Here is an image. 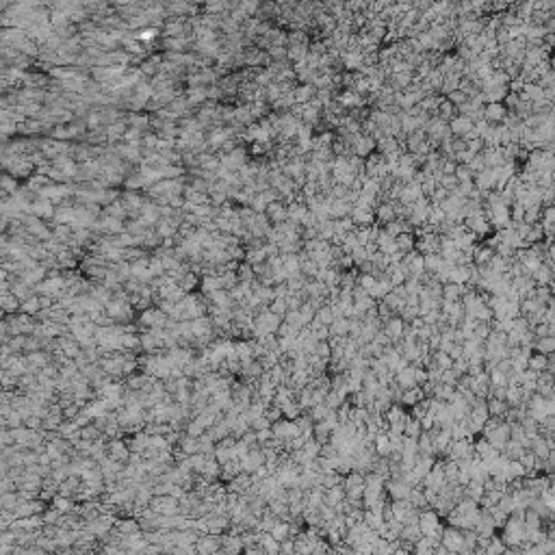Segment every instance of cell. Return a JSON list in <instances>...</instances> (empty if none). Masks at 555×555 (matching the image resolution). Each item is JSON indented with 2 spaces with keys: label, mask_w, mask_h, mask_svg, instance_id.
I'll list each match as a JSON object with an SVG mask.
<instances>
[{
  "label": "cell",
  "mask_w": 555,
  "mask_h": 555,
  "mask_svg": "<svg viewBox=\"0 0 555 555\" xmlns=\"http://www.w3.org/2000/svg\"><path fill=\"white\" fill-rule=\"evenodd\" d=\"M306 213H308L306 204H288V206H286V219L293 221V224H300L302 226Z\"/></svg>",
  "instance_id": "cell-19"
},
{
  "label": "cell",
  "mask_w": 555,
  "mask_h": 555,
  "mask_svg": "<svg viewBox=\"0 0 555 555\" xmlns=\"http://www.w3.org/2000/svg\"><path fill=\"white\" fill-rule=\"evenodd\" d=\"M395 210H392V204L390 202H380L378 206H375V224H380V226H386L390 224V221H395Z\"/></svg>",
  "instance_id": "cell-11"
},
{
  "label": "cell",
  "mask_w": 555,
  "mask_h": 555,
  "mask_svg": "<svg viewBox=\"0 0 555 555\" xmlns=\"http://www.w3.org/2000/svg\"><path fill=\"white\" fill-rule=\"evenodd\" d=\"M399 167H412L414 169V156L410 152H401L399 154Z\"/></svg>",
  "instance_id": "cell-47"
},
{
  "label": "cell",
  "mask_w": 555,
  "mask_h": 555,
  "mask_svg": "<svg viewBox=\"0 0 555 555\" xmlns=\"http://www.w3.org/2000/svg\"><path fill=\"white\" fill-rule=\"evenodd\" d=\"M456 115H458L456 107L451 104V102H449L447 98H442V100H440V104H438V111H436V117L440 119V122L449 124V122H451V119H454Z\"/></svg>",
  "instance_id": "cell-18"
},
{
  "label": "cell",
  "mask_w": 555,
  "mask_h": 555,
  "mask_svg": "<svg viewBox=\"0 0 555 555\" xmlns=\"http://www.w3.org/2000/svg\"><path fill=\"white\" fill-rule=\"evenodd\" d=\"M464 295V286L462 284H454V282H447L442 284V300L447 302H460V297Z\"/></svg>",
  "instance_id": "cell-20"
},
{
  "label": "cell",
  "mask_w": 555,
  "mask_h": 555,
  "mask_svg": "<svg viewBox=\"0 0 555 555\" xmlns=\"http://www.w3.org/2000/svg\"><path fill=\"white\" fill-rule=\"evenodd\" d=\"M371 152H375V141H373V137H369V135H358L356 141H354V156L366 158V156L371 154Z\"/></svg>",
  "instance_id": "cell-6"
},
{
  "label": "cell",
  "mask_w": 555,
  "mask_h": 555,
  "mask_svg": "<svg viewBox=\"0 0 555 555\" xmlns=\"http://www.w3.org/2000/svg\"><path fill=\"white\" fill-rule=\"evenodd\" d=\"M514 113L516 117L523 122V119H527L529 115H532V102H518V107L514 109Z\"/></svg>",
  "instance_id": "cell-37"
},
{
  "label": "cell",
  "mask_w": 555,
  "mask_h": 555,
  "mask_svg": "<svg viewBox=\"0 0 555 555\" xmlns=\"http://www.w3.org/2000/svg\"><path fill=\"white\" fill-rule=\"evenodd\" d=\"M538 349H542V352H551V349H553V340L551 338H540V340H538Z\"/></svg>",
  "instance_id": "cell-52"
},
{
  "label": "cell",
  "mask_w": 555,
  "mask_h": 555,
  "mask_svg": "<svg viewBox=\"0 0 555 555\" xmlns=\"http://www.w3.org/2000/svg\"><path fill=\"white\" fill-rule=\"evenodd\" d=\"M334 321V314H332L330 306H323V308L317 310V323H332Z\"/></svg>",
  "instance_id": "cell-40"
},
{
  "label": "cell",
  "mask_w": 555,
  "mask_h": 555,
  "mask_svg": "<svg viewBox=\"0 0 555 555\" xmlns=\"http://www.w3.org/2000/svg\"><path fill=\"white\" fill-rule=\"evenodd\" d=\"M265 215H267L271 226H278V224H282V221H286V206L282 202H271V204H267V208H265Z\"/></svg>",
  "instance_id": "cell-8"
},
{
  "label": "cell",
  "mask_w": 555,
  "mask_h": 555,
  "mask_svg": "<svg viewBox=\"0 0 555 555\" xmlns=\"http://www.w3.org/2000/svg\"><path fill=\"white\" fill-rule=\"evenodd\" d=\"M484 148H486V146H484V141H482V139H473V141H468V143H466V150L471 152V154H475V156H477V154H482Z\"/></svg>",
  "instance_id": "cell-42"
},
{
  "label": "cell",
  "mask_w": 555,
  "mask_h": 555,
  "mask_svg": "<svg viewBox=\"0 0 555 555\" xmlns=\"http://www.w3.org/2000/svg\"><path fill=\"white\" fill-rule=\"evenodd\" d=\"M347 328H349V323H347V321H345L343 317H338V319L334 321V328H332V330H334L336 334H343V332H345Z\"/></svg>",
  "instance_id": "cell-51"
},
{
  "label": "cell",
  "mask_w": 555,
  "mask_h": 555,
  "mask_svg": "<svg viewBox=\"0 0 555 555\" xmlns=\"http://www.w3.org/2000/svg\"><path fill=\"white\" fill-rule=\"evenodd\" d=\"M349 217L356 224V228H369L375 224V210L373 208H358V206H352V213Z\"/></svg>",
  "instance_id": "cell-3"
},
{
  "label": "cell",
  "mask_w": 555,
  "mask_h": 555,
  "mask_svg": "<svg viewBox=\"0 0 555 555\" xmlns=\"http://www.w3.org/2000/svg\"><path fill=\"white\" fill-rule=\"evenodd\" d=\"M282 269L288 273V276H293V273H300V258H297V254L282 256Z\"/></svg>",
  "instance_id": "cell-29"
},
{
  "label": "cell",
  "mask_w": 555,
  "mask_h": 555,
  "mask_svg": "<svg viewBox=\"0 0 555 555\" xmlns=\"http://www.w3.org/2000/svg\"><path fill=\"white\" fill-rule=\"evenodd\" d=\"M442 265H445V260L440 258V254H428V256H423V271H425V273H432V276H436V273L442 269Z\"/></svg>",
  "instance_id": "cell-17"
},
{
  "label": "cell",
  "mask_w": 555,
  "mask_h": 555,
  "mask_svg": "<svg viewBox=\"0 0 555 555\" xmlns=\"http://www.w3.org/2000/svg\"><path fill=\"white\" fill-rule=\"evenodd\" d=\"M321 117H323V107L319 104L317 100H310L308 104H304V113H302V124H306V126H314V124H319L321 122Z\"/></svg>",
  "instance_id": "cell-2"
},
{
  "label": "cell",
  "mask_w": 555,
  "mask_h": 555,
  "mask_svg": "<svg viewBox=\"0 0 555 555\" xmlns=\"http://www.w3.org/2000/svg\"><path fill=\"white\" fill-rule=\"evenodd\" d=\"M440 100H442V96H425L421 102H419V109L421 111H425V113L428 115H432V117H436V111H438V104H440Z\"/></svg>",
  "instance_id": "cell-21"
},
{
  "label": "cell",
  "mask_w": 555,
  "mask_h": 555,
  "mask_svg": "<svg viewBox=\"0 0 555 555\" xmlns=\"http://www.w3.org/2000/svg\"><path fill=\"white\" fill-rule=\"evenodd\" d=\"M395 245H397V252L401 254H408L414 250V234H399L395 236Z\"/></svg>",
  "instance_id": "cell-28"
},
{
  "label": "cell",
  "mask_w": 555,
  "mask_h": 555,
  "mask_svg": "<svg viewBox=\"0 0 555 555\" xmlns=\"http://www.w3.org/2000/svg\"><path fill=\"white\" fill-rule=\"evenodd\" d=\"M122 133H124V124H122V122L111 124V126H109V130H107V135L111 137V139H115V137H119Z\"/></svg>",
  "instance_id": "cell-49"
},
{
  "label": "cell",
  "mask_w": 555,
  "mask_h": 555,
  "mask_svg": "<svg viewBox=\"0 0 555 555\" xmlns=\"http://www.w3.org/2000/svg\"><path fill=\"white\" fill-rule=\"evenodd\" d=\"M236 278H239V282H245V284H252L256 276H254V269H252V265L250 262H239V267H236Z\"/></svg>",
  "instance_id": "cell-26"
},
{
  "label": "cell",
  "mask_w": 555,
  "mask_h": 555,
  "mask_svg": "<svg viewBox=\"0 0 555 555\" xmlns=\"http://www.w3.org/2000/svg\"><path fill=\"white\" fill-rule=\"evenodd\" d=\"M454 176L458 182H473V172L468 169V165H456Z\"/></svg>",
  "instance_id": "cell-33"
},
{
  "label": "cell",
  "mask_w": 555,
  "mask_h": 555,
  "mask_svg": "<svg viewBox=\"0 0 555 555\" xmlns=\"http://www.w3.org/2000/svg\"><path fill=\"white\" fill-rule=\"evenodd\" d=\"M308 55V46H286V61L288 63H300Z\"/></svg>",
  "instance_id": "cell-24"
},
{
  "label": "cell",
  "mask_w": 555,
  "mask_h": 555,
  "mask_svg": "<svg viewBox=\"0 0 555 555\" xmlns=\"http://www.w3.org/2000/svg\"><path fill=\"white\" fill-rule=\"evenodd\" d=\"M286 286H288V291L291 293H295V291H302V288L306 286V278L302 276V273H293V276H288L286 278V282H284Z\"/></svg>",
  "instance_id": "cell-30"
},
{
  "label": "cell",
  "mask_w": 555,
  "mask_h": 555,
  "mask_svg": "<svg viewBox=\"0 0 555 555\" xmlns=\"http://www.w3.org/2000/svg\"><path fill=\"white\" fill-rule=\"evenodd\" d=\"M356 278H358V269L340 271V276H338V288H340V291H352V288L356 286Z\"/></svg>",
  "instance_id": "cell-22"
},
{
  "label": "cell",
  "mask_w": 555,
  "mask_h": 555,
  "mask_svg": "<svg viewBox=\"0 0 555 555\" xmlns=\"http://www.w3.org/2000/svg\"><path fill=\"white\" fill-rule=\"evenodd\" d=\"M553 195H555V187H549V189H542V206H553Z\"/></svg>",
  "instance_id": "cell-46"
},
{
  "label": "cell",
  "mask_w": 555,
  "mask_h": 555,
  "mask_svg": "<svg viewBox=\"0 0 555 555\" xmlns=\"http://www.w3.org/2000/svg\"><path fill=\"white\" fill-rule=\"evenodd\" d=\"M494 184H497V176H494V169H482L480 174H475L473 176V187L480 193H484V198H486V193L488 191H494Z\"/></svg>",
  "instance_id": "cell-1"
},
{
  "label": "cell",
  "mask_w": 555,
  "mask_h": 555,
  "mask_svg": "<svg viewBox=\"0 0 555 555\" xmlns=\"http://www.w3.org/2000/svg\"><path fill=\"white\" fill-rule=\"evenodd\" d=\"M340 63H343V72H358L362 67V50L340 52Z\"/></svg>",
  "instance_id": "cell-10"
},
{
  "label": "cell",
  "mask_w": 555,
  "mask_h": 555,
  "mask_svg": "<svg viewBox=\"0 0 555 555\" xmlns=\"http://www.w3.org/2000/svg\"><path fill=\"white\" fill-rule=\"evenodd\" d=\"M419 198H423V193H421V184L419 182H408V184H404V191H401V195H399V204H406V206H412V204L419 200Z\"/></svg>",
  "instance_id": "cell-9"
},
{
  "label": "cell",
  "mask_w": 555,
  "mask_h": 555,
  "mask_svg": "<svg viewBox=\"0 0 555 555\" xmlns=\"http://www.w3.org/2000/svg\"><path fill=\"white\" fill-rule=\"evenodd\" d=\"M404 288H406L408 295H419L423 291V286H421V282L416 278H408L406 282H404Z\"/></svg>",
  "instance_id": "cell-36"
},
{
  "label": "cell",
  "mask_w": 555,
  "mask_h": 555,
  "mask_svg": "<svg viewBox=\"0 0 555 555\" xmlns=\"http://www.w3.org/2000/svg\"><path fill=\"white\" fill-rule=\"evenodd\" d=\"M468 169H471V172H473V176H475V174H480L482 169H486V165H484V158H482L480 154L473 156V161H471V163H468Z\"/></svg>",
  "instance_id": "cell-44"
},
{
  "label": "cell",
  "mask_w": 555,
  "mask_h": 555,
  "mask_svg": "<svg viewBox=\"0 0 555 555\" xmlns=\"http://www.w3.org/2000/svg\"><path fill=\"white\" fill-rule=\"evenodd\" d=\"M480 156L484 158V165L488 167V169H497L503 163H508V161L503 158V150L501 148H484V152H482Z\"/></svg>",
  "instance_id": "cell-7"
},
{
  "label": "cell",
  "mask_w": 555,
  "mask_h": 555,
  "mask_svg": "<svg viewBox=\"0 0 555 555\" xmlns=\"http://www.w3.org/2000/svg\"><path fill=\"white\" fill-rule=\"evenodd\" d=\"M464 150H466L464 139H460V137H451V152L458 154V152H464Z\"/></svg>",
  "instance_id": "cell-48"
},
{
  "label": "cell",
  "mask_w": 555,
  "mask_h": 555,
  "mask_svg": "<svg viewBox=\"0 0 555 555\" xmlns=\"http://www.w3.org/2000/svg\"><path fill=\"white\" fill-rule=\"evenodd\" d=\"M523 215H525V206L520 202H514L510 206V219H512V224H518V221H523Z\"/></svg>",
  "instance_id": "cell-34"
},
{
  "label": "cell",
  "mask_w": 555,
  "mask_h": 555,
  "mask_svg": "<svg viewBox=\"0 0 555 555\" xmlns=\"http://www.w3.org/2000/svg\"><path fill=\"white\" fill-rule=\"evenodd\" d=\"M438 187L440 189H445V191H456V187H458V180H456V176L454 174H442L438 178Z\"/></svg>",
  "instance_id": "cell-32"
},
{
  "label": "cell",
  "mask_w": 555,
  "mask_h": 555,
  "mask_svg": "<svg viewBox=\"0 0 555 555\" xmlns=\"http://www.w3.org/2000/svg\"><path fill=\"white\" fill-rule=\"evenodd\" d=\"M312 128L310 126H306V124H302L300 126V130H297V137L295 139H300V141H308V139H312Z\"/></svg>",
  "instance_id": "cell-45"
},
{
  "label": "cell",
  "mask_w": 555,
  "mask_h": 555,
  "mask_svg": "<svg viewBox=\"0 0 555 555\" xmlns=\"http://www.w3.org/2000/svg\"><path fill=\"white\" fill-rule=\"evenodd\" d=\"M447 126H449V130H451V135H454V137H464L473 128V122L468 117H464V115H456Z\"/></svg>",
  "instance_id": "cell-12"
},
{
  "label": "cell",
  "mask_w": 555,
  "mask_h": 555,
  "mask_svg": "<svg viewBox=\"0 0 555 555\" xmlns=\"http://www.w3.org/2000/svg\"><path fill=\"white\" fill-rule=\"evenodd\" d=\"M349 256H352V260H354V267H358V265H362L364 260H369V252H366L362 245H358L356 250H354L352 254H349Z\"/></svg>",
  "instance_id": "cell-35"
},
{
  "label": "cell",
  "mask_w": 555,
  "mask_h": 555,
  "mask_svg": "<svg viewBox=\"0 0 555 555\" xmlns=\"http://www.w3.org/2000/svg\"><path fill=\"white\" fill-rule=\"evenodd\" d=\"M328 252H330V256H332V260H338L340 256L345 254L343 250H340V245H330V250H328Z\"/></svg>",
  "instance_id": "cell-53"
},
{
  "label": "cell",
  "mask_w": 555,
  "mask_h": 555,
  "mask_svg": "<svg viewBox=\"0 0 555 555\" xmlns=\"http://www.w3.org/2000/svg\"><path fill=\"white\" fill-rule=\"evenodd\" d=\"M492 258H494V250H492V247H488L484 241L475 243V247H473V265H477V267H486V265H488Z\"/></svg>",
  "instance_id": "cell-5"
},
{
  "label": "cell",
  "mask_w": 555,
  "mask_h": 555,
  "mask_svg": "<svg viewBox=\"0 0 555 555\" xmlns=\"http://www.w3.org/2000/svg\"><path fill=\"white\" fill-rule=\"evenodd\" d=\"M460 78H462V76H458V74H445V78H442V87H440V96L445 98V96H449L451 91H456L458 89V85H460Z\"/></svg>",
  "instance_id": "cell-25"
},
{
  "label": "cell",
  "mask_w": 555,
  "mask_h": 555,
  "mask_svg": "<svg viewBox=\"0 0 555 555\" xmlns=\"http://www.w3.org/2000/svg\"><path fill=\"white\" fill-rule=\"evenodd\" d=\"M271 312L273 314H284V312H288V308H286V300H273L271 302Z\"/></svg>",
  "instance_id": "cell-43"
},
{
  "label": "cell",
  "mask_w": 555,
  "mask_h": 555,
  "mask_svg": "<svg viewBox=\"0 0 555 555\" xmlns=\"http://www.w3.org/2000/svg\"><path fill=\"white\" fill-rule=\"evenodd\" d=\"M445 98H447V100H449V102H451V104H454L456 109H458V107H462V104H464V102H468V98H466V96H464V93H462V91H460V89H456V91H451V93H449V96H445Z\"/></svg>",
  "instance_id": "cell-38"
},
{
  "label": "cell",
  "mask_w": 555,
  "mask_h": 555,
  "mask_svg": "<svg viewBox=\"0 0 555 555\" xmlns=\"http://www.w3.org/2000/svg\"><path fill=\"white\" fill-rule=\"evenodd\" d=\"M506 107L501 104V102H492V104H484V119L488 124H492V126H497V124H501L503 122V117H506Z\"/></svg>",
  "instance_id": "cell-4"
},
{
  "label": "cell",
  "mask_w": 555,
  "mask_h": 555,
  "mask_svg": "<svg viewBox=\"0 0 555 555\" xmlns=\"http://www.w3.org/2000/svg\"><path fill=\"white\" fill-rule=\"evenodd\" d=\"M540 241H544V234H542V226H540V224H534V226H529V232H527V234H525V239H523V245H525V247H532V245L540 243Z\"/></svg>",
  "instance_id": "cell-23"
},
{
  "label": "cell",
  "mask_w": 555,
  "mask_h": 555,
  "mask_svg": "<svg viewBox=\"0 0 555 555\" xmlns=\"http://www.w3.org/2000/svg\"><path fill=\"white\" fill-rule=\"evenodd\" d=\"M349 213H352V204H347L345 200H332L330 210H328V217L332 221H338V219H343V217H349Z\"/></svg>",
  "instance_id": "cell-13"
},
{
  "label": "cell",
  "mask_w": 555,
  "mask_h": 555,
  "mask_svg": "<svg viewBox=\"0 0 555 555\" xmlns=\"http://www.w3.org/2000/svg\"><path fill=\"white\" fill-rule=\"evenodd\" d=\"M401 328H404V323H401L399 319H390L388 321V334L390 336H397L399 332H401Z\"/></svg>",
  "instance_id": "cell-50"
},
{
  "label": "cell",
  "mask_w": 555,
  "mask_h": 555,
  "mask_svg": "<svg viewBox=\"0 0 555 555\" xmlns=\"http://www.w3.org/2000/svg\"><path fill=\"white\" fill-rule=\"evenodd\" d=\"M378 312H380V317H384V319H388V317H390V312H392V310H390V308H388V306H386V304H384V302H380V306H378Z\"/></svg>",
  "instance_id": "cell-54"
},
{
  "label": "cell",
  "mask_w": 555,
  "mask_h": 555,
  "mask_svg": "<svg viewBox=\"0 0 555 555\" xmlns=\"http://www.w3.org/2000/svg\"><path fill=\"white\" fill-rule=\"evenodd\" d=\"M540 213H542V206H534V208H525V215H523V221L527 226H534V224H540Z\"/></svg>",
  "instance_id": "cell-31"
},
{
  "label": "cell",
  "mask_w": 555,
  "mask_h": 555,
  "mask_svg": "<svg viewBox=\"0 0 555 555\" xmlns=\"http://www.w3.org/2000/svg\"><path fill=\"white\" fill-rule=\"evenodd\" d=\"M317 239L332 243V239H334V221H332V219L321 221V224L317 226Z\"/></svg>",
  "instance_id": "cell-27"
},
{
  "label": "cell",
  "mask_w": 555,
  "mask_h": 555,
  "mask_svg": "<svg viewBox=\"0 0 555 555\" xmlns=\"http://www.w3.org/2000/svg\"><path fill=\"white\" fill-rule=\"evenodd\" d=\"M532 280H534L536 286H551L553 284V269L540 265V267L532 273Z\"/></svg>",
  "instance_id": "cell-15"
},
{
  "label": "cell",
  "mask_w": 555,
  "mask_h": 555,
  "mask_svg": "<svg viewBox=\"0 0 555 555\" xmlns=\"http://www.w3.org/2000/svg\"><path fill=\"white\" fill-rule=\"evenodd\" d=\"M494 41H497V46H506L508 41H512V39H510V33H508V29L499 27L497 31H494Z\"/></svg>",
  "instance_id": "cell-41"
},
{
  "label": "cell",
  "mask_w": 555,
  "mask_h": 555,
  "mask_svg": "<svg viewBox=\"0 0 555 555\" xmlns=\"http://www.w3.org/2000/svg\"><path fill=\"white\" fill-rule=\"evenodd\" d=\"M518 102H520V100H518V93H512V91H508L501 104L506 107V111H514V109L518 107Z\"/></svg>",
  "instance_id": "cell-39"
},
{
  "label": "cell",
  "mask_w": 555,
  "mask_h": 555,
  "mask_svg": "<svg viewBox=\"0 0 555 555\" xmlns=\"http://www.w3.org/2000/svg\"><path fill=\"white\" fill-rule=\"evenodd\" d=\"M518 100H520V102H536V100H542V89L538 87L536 83H525V85H523V91L518 93Z\"/></svg>",
  "instance_id": "cell-16"
},
{
  "label": "cell",
  "mask_w": 555,
  "mask_h": 555,
  "mask_svg": "<svg viewBox=\"0 0 555 555\" xmlns=\"http://www.w3.org/2000/svg\"><path fill=\"white\" fill-rule=\"evenodd\" d=\"M314 93H317V89H314L312 85H297L293 89V100H295V104H308L314 98Z\"/></svg>",
  "instance_id": "cell-14"
},
{
  "label": "cell",
  "mask_w": 555,
  "mask_h": 555,
  "mask_svg": "<svg viewBox=\"0 0 555 555\" xmlns=\"http://www.w3.org/2000/svg\"><path fill=\"white\" fill-rule=\"evenodd\" d=\"M532 364H534V366H538V369H540V366L544 364V358H542V356H538V358H534V360H532Z\"/></svg>",
  "instance_id": "cell-55"
}]
</instances>
